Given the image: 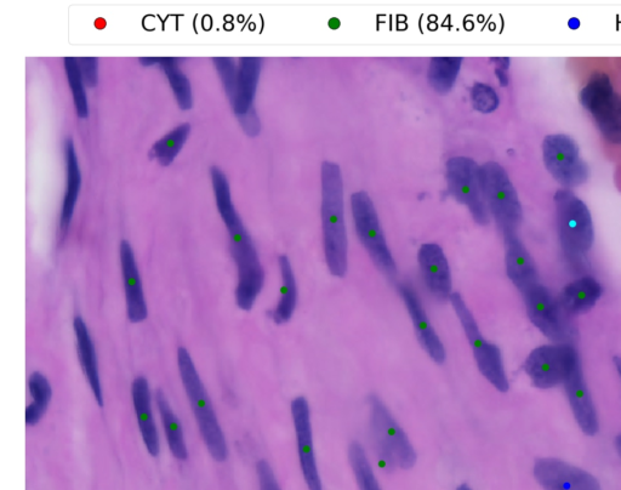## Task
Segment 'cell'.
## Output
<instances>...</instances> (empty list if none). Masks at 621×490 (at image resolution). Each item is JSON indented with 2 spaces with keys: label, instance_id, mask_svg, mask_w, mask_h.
I'll return each instance as SVG.
<instances>
[{
  "label": "cell",
  "instance_id": "6da1fadb",
  "mask_svg": "<svg viewBox=\"0 0 621 490\" xmlns=\"http://www.w3.org/2000/svg\"><path fill=\"white\" fill-rule=\"evenodd\" d=\"M216 208L229 232L232 259L237 266L236 304L242 311L253 309L265 284V271L252 236L232 201L229 179L219 167L210 168Z\"/></svg>",
  "mask_w": 621,
  "mask_h": 490
},
{
  "label": "cell",
  "instance_id": "7a4b0ae2",
  "mask_svg": "<svg viewBox=\"0 0 621 490\" xmlns=\"http://www.w3.org/2000/svg\"><path fill=\"white\" fill-rule=\"evenodd\" d=\"M345 181L340 165H321V225L324 259L330 275L344 278L349 270V235L346 226Z\"/></svg>",
  "mask_w": 621,
  "mask_h": 490
},
{
  "label": "cell",
  "instance_id": "3957f363",
  "mask_svg": "<svg viewBox=\"0 0 621 490\" xmlns=\"http://www.w3.org/2000/svg\"><path fill=\"white\" fill-rule=\"evenodd\" d=\"M176 355H178L181 383L190 402L192 413L195 415L202 440L207 446L210 457L218 463H224L229 458V447H227L219 419L216 417L213 402L210 400L190 352L185 347H179Z\"/></svg>",
  "mask_w": 621,
  "mask_h": 490
},
{
  "label": "cell",
  "instance_id": "277c9868",
  "mask_svg": "<svg viewBox=\"0 0 621 490\" xmlns=\"http://www.w3.org/2000/svg\"><path fill=\"white\" fill-rule=\"evenodd\" d=\"M368 403L370 433L381 469L387 472L412 469L418 455L407 433L378 396H370Z\"/></svg>",
  "mask_w": 621,
  "mask_h": 490
},
{
  "label": "cell",
  "instance_id": "5b68a950",
  "mask_svg": "<svg viewBox=\"0 0 621 490\" xmlns=\"http://www.w3.org/2000/svg\"><path fill=\"white\" fill-rule=\"evenodd\" d=\"M484 202L504 239L517 236L523 219L520 197L503 165L486 162L480 167Z\"/></svg>",
  "mask_w": 621,
  "mask_h": 490
},
{
  "label": "cell",
  "instance_id": "8992f818",
  "mask_svg": "<svg viewBox=\"0 0 621 490\" xmlns=\"http://www.w3.org/2000/svg\"><path fill=\"white\" fill-rule=\"evenodd\" d=\"M350 210L358 241L369 255L376 269L389 277L397 275L395 258L387 243L378 209L367 191L353 192Z\"/></svg>",
  "mask_w": 621,
  "mask_h": 490
},
{
  "label": "cell",
  "instance_id": "52a82bcc",
  "mask_svg": "<svg viewBox=\"0 0 621 490\" xmlns=\"http://www.w3.org/2000/svg\"><path fill=\"white\" fill-rule=\"evenodd\" d=\"M558 236L569 258H581L589 253L595 242L594 220L588 205L567 188L556 192Z\"/></svg>",
  "mask_w": 621,
  "mask_h": 490
},
{
  "label": "cell",
  "instance_id": "ba28073f",
  "mask_svg": "<svg viewBox=\"0 0 621 490\" xmlns=\"http://www.w3.org/2000/svg\"><path fill=\"white\" fill-rule=\"evenodd\" d=\"M449 301L453 306L461 327L464 329L472 352H474L478 370L495 389L501 393H506L510 389V384L506 375L503 355H501L499 347L484 338L463 296L459 293H453Z\"/></svg>",
  "mask_w": 621,
  "mask_h": 490
},
{
  "label": "cell",
  "instance_id": "9c48e42d",
  "mask_svg": "<svg viewBox=\"0 0 621 490\" xmlns=\"http://www.w3.org/2000/svg\"><path fill=\"white\" fill-rule=\"evenodd\" d=\"M480 167L470 157L449 158L446 163V181L450 196L469 210L476 224L487 226L492 218L484 202Z\"/></svg>",
  "mask_w": 621,
  "mask_h": 490
},
{
  "label": "cell",
  "instance_id": "30bf717a",
  "mask_svg": "<svg viewBox=\"0 0 621 490\" xmlns=\"http://www.w3.org/2000/svg\"><path fill=\"white\" fill-rule=\"evenodd\" d=\"M543 161L558 184L567 190L584 185L590 169L580 157V148L571 136L552 134L543 141Z\"/></svg>",
  "mask_w": 621,
  "mask_h": 490
},
{
  "label": "cell",
  "instance_id": "8fae6325",
  "mask_svg": "<svg viewBox=\"0 0 621 490\" xmlns=\"http://www.w3.org/2000/svg\"><path fill=\"white\" fill-rule=\"evenodd\" d=\"M522 295L529 319L546 338L555 344H572V323L548 288L538 283Z\"/></svg>",
  "mask_w": 621,
  "mask_h": 490
},
{
  "label": "cell",
  "instance_id": "7c38bea8",
  "mask_svg": "<svg viewBox=\"0 0 621 490\" xmlns=\"http://www.w3.org/2000/svg\"><path fill=\"white\" fill-rule=\"evenodd\" d=\"M261 71L262 60L260 58L239 59L235 88L229 98L232 111L244 133L252 138L258 136L261 131L260 118L255 108Z\"/></svg>",
  "mask_w": 621,
  "mask_h": 490
},
{
  "label": "cell",
  "instance_id": "4fadbf2b",
  "mask_svg": "<svg viewBox=\"0 0 621 490\" xmlns=\"http://www.w3.org/2000/svg\"><path fill=\"white\" fill-rule=\"evenodd\" d=\"M577 350L573 344H555L537 347L524 362V372L534 387L554 389L563 384L569 360Z\"/></svg>",
  "mask_w": 621,
  "mask_h": 490
},
{
  "label": "cell",
  "instance_id": "5bb4252c",
  "mask_svg": "<svg viewBox=\"0 0 621 490\" xmlns=\"http://www.w3.org/2000/svg\"><path fill=\"white\" fill-rule=\"evenodd\" d=\"M563 386L566 389L569 406H571L580 430L586 436L597 435V432L600 431V421H598L597 410L588 385H586L577 350L574 351L571 360H569Z\"/></svg>",
  "mask_w": 621,
  "mask_h": 490
},
{
  "label": "cell",
  "instance_id": "9a60e30c",
  "mask_svg": "<svg viewBox=\"0 0 621 490\" xmlns=\"http://www.w3.org/2000/svg\"><path fill=\"white\" fill-rule=\"evenodd\" d=\"M533 474L544 490H602L595 476L560 459L537 460Z\"/></svg>",
  "mask_w": 621,
  "mask_h": 490
},
{
  "label": "cell",
  "instance_id": "2e32d148",
  "mask_svg": "<svg viewBox=\"0 0 621 490\" xmlns=\"http://www.w3.org/2000/svg\"><path fill=\"white\" fill-rule=\"evenodd\" d=\"M290 408H292L301 472H303L307 488L309 490H323L316 461L315 446H313L310 404L305 397L300 396L295 398Z\"/></svg>",
  "mask_w": 621,
  "mask_h": 490
},
{
  "label": "cell",
  "instance_id": "e0dca14e",
  "mask_svg": "<svg viewBox=\"0 0 621 490\" xmlns=\"http://www.w3.org/2000/svg\"><path fill=\"white\" fill-rule=\"evenodd\" d=\"M398 293H400L409 317L412 319L421 347H423L432 361L437 364H443L447 358L446 347H444L440 336H438L436 329L432 326L417 290H415L412 284L404 282L398 286Z\"/></svg>",
  "mask_w": 621,
  "mask_h": 490
},
{
  "label": "cell",
  "instance_id": "ac0fdd59",
  "mask_svg": "<svg viewBox=\"0 0 621 490\" xmlns=\"http://www.w3.org/2000/svg\"><path fill=\"white\" fill-rule=\"evenodd\" d=\"M119 260H121L125 307H127L128 319L133 324L142 323L148 317L144 284H142L134 249L127 239H123L121 244H119Z\"/></svg>",
  "mask_w": 621,
  "mask_h": 490
},
{
  "label": "cell",
  "instance_id": "d6986e66",
  "mask_svg": "<svg viewBox=\"0 0 621 490\" xmlns=\"http://www.w3.org/2000/svg\"><path fill=\"white\" fill-rule=\"evenodd\" d=\"M418 264L429 293L438 300H449L453 294L452 271L441 245L437 243L421 245L418 250Z\"/></svg>",
  "mask_w": 621,
  "mask_h": 490
},
{
  "label": "cell",
  "instance_id": "ffe728a7",
  "mask_svg": "<svg viewBox=\"0 0 621 490\" xmlns=\"http://www.w3.org/2000/svg\"><path fill=\"white\" fill-rule=\"evenodd\" d=\"M131 398L138 420V426L142 442L145 444L148 454L157 458L161 453V440L153 418L152 393L145 376H138L131 384Z\"/></svg>",
  "mask_w": 621,
  "mask_h": 490
},
{
  "label": "cell",
  "instance_id": "44dd1931",
  "mask_svg": "<svg viewBox=\"0 0 621 490\" xmlns=\"http://www.w3.org/2000/svg\"><path fill=\"white\" fill-rule=\"evenodd\" d=\"M73 332L85 380H87L91 393H93L96 404L102 408L104 407L105 400L104 391H102L98 355H96L94 340L91 338L87 323L84 322L81 316L74 318Z\"/></svg>",
  "mask_w": 621,
  "mask_h": 490
},
{
  "label": "cell",
  "instance_id": "7402d4cb",
  "mask_svg": "<svg viewBox=\"0 0 621 490\" xmlns=\"http://www.w3.org/2000/svg\"><path fill=\"white\" fill-rule=\"evenodd\" d=\"M504 241L507 277L523 294L535 284L540 283L537 265L518 236L506 238Z\"/></svg>",
  "mask_w": 621,
  "mask_h": 490
},
{
  "label": "cell",
  "instance_id": "603a6c76",
  "mask_svg": "<svg viewBox=\"0 0 621 490\" xmlns=\"http://www.w3.org/2000/svg\"><path fill=\"white\" fill-rule=\"evenodd\" d=\"M64 161L66 182L60 213V232L62 236H65L66 232L70 230L74 209H76L82 188L81 165H79L76 147H74L71 138H67L64 142Z\"/></svg>",
  "mask_w": 621,
  "mask_h": 490
},
{
  "label": "cell",
  "instance_id": "cb8c5ba5",
  "mask_svg": "<svg viewBox=\"0 0 621 490\" xmlns=\"http://www.w3.org/2000/svg\"><path fill=\"white\" fill-rule=\"evenodd\" d=\"M602 293L601 283L594 277L585 276L568 283L558 296V303L569 317L584 315L594 309Z\"/></svg>",
  "mask_w": 621,
  "mask_h": 490
},
{
  "label": "cell",
  "instance_id": "d4e9b609",
  "mask_svg": "<svg viewBox=\"0 0 621 490\" xmlns=\"http://www.w3.org/2000/svg\"><path fill=\"white\" fill-rule=\"evenodd\" d=\"M278 266L281 271L282 287L278 303L271 312V318L277 326H282L293 318L298 306L299 292L293 265L287 255L279 256Z\"/></svg>",
  "mask_w": 621,
  "mask_h": 490
},
{
  "label": "cell",
  "instance_id": "484cf974",
  "mask_svg": "<svg viewBox=\"0 0 621 490\" xmlns=\"http://www.w3.org/2000/svg\"><path fill=\"white\" fill-rule=\"evenodd\" d=\"M142 66L161 68L168 78L176 102L181 111H190L193 106V94L190 79L181 70L179 59L175 58H140Z\"/></svg>",
  "mask_w": 621,
  "mask_h": 490
},
{
  "label": "cell",
  "instance_id": "4316f807",
  "mask_svg": "<svg viewBox=\"0 0 621 490\" xmlns=\"http://www.w3.org/2000/svg\"><path fill=\"white\" fill-rule=\"evenodd\" d=\"M588 112L595 118L603 138L611 144L621 145V96L613 91L597 101Z\"/></svg>",
  "mask_w": 621,
  "mask_h": 490
},
{
  "label": "cell",
  "instance_id": "83f0119b",
  "mask_svg": "<svg viewBox=\"0 0 621 490\" xmlns=\"http://www.w3.org/2000/svg\"><path fill=\"white\" fill-rule=\"evenodd\" d=\"M155 400L170 453H172L175 459L186 461L188 459V449L184 430H182L178 415L174 413L167 396H165L162 390L156 392Z\"/></svg>",
  "mask_w": 621,
  "mask_h": 490
},
{
  "label": "cell",
  "instance_id": "f1b7e54d",
  "mask_svg": "<svg viewBox=\"0 0 621 490\" xmlns=\"http://www.w3.org/2000/svg\"><path fill=\"white\" fill-rule=\"evenodd\" d=\"M28 392L32 402L26 408V425L33 427L41 423L44 415L47 414L53 389L47 376L41 372H33L28 378Z\"/></svg>",
  "mask_w": 621,
  "mask_h": 490
},
{
  "label": "cell",
  "instance_id": "f546056e",
  "mask_svg": "<svg viewBox=\"0 0 621 490\" xmlns=\"http://www.w3.org/2000/svg\"><path fill=\"white\" fill-rule=\"evenodd\" d=\"M191 134V124L182 123L170 130L155 142L150 150V158L161 164L162 167H169L176 157L180 155L182 148L186 145L188 136Z\"/></svg>",
  "mask_w": 621,
  "mask_h": 490
},
{
  "label": "cell",
  "instance_id": "4dcf8cb0",
  "mask_svg": "<svg viewBox=\"0 0 621 490\" xmlns=\"http://www.w3.org/2000/svg\"><path fill=\"white\" fill-rule=\"evenodd\" d=\"M461 58H434L431 59L427 70V81L437 94L447 95L457 84L461 67Z\"/></svg>",
  "mask_w": 621,
  "mask_h": 490
},
{
  "label": "cell",
  "instance_id": "1f68e13d",
  "mask_svg": "<svg viewBox=\"0 0 621 490\" xmlns=\"http://www.w3.org/2000/svg\"><path fill=\"white\" fill-rule=\"evenodd\" d=\"M349 461L353 475L356 477L360 490H383L378 478L374 474L372 465L367 457L366 450L358 442H353L349 447Z\"/></svg>",
  "mask_w": 621,
  "mask_h": 490
},
{
  "label": "cell",
  "instance_id": "d6a6232c",
  "mask_svg": "<svg viewBox=\"0 0 621 490\" xmlns=\"http://www.w3.org/2000/svg\"><path fill=\"white\" fill-rule=\"evenodd\" d=\"M64 67L68 85H70L74 110L81 119L89 117V104L87 90L85 85L81 67L77 58H65Z\"/></svg>",
  "mask_w": 621,
  "mask_h": 490
},
{
  "label": "cell",
  "instance_id": "836d02e7",
  "mask_svg": "<svg viewBox=\"0 0 621 490\" xmlns=\"http://www.w3.org/2000/svg\"><path fill=\"white\" fill-rule=\"evenodd\" d=\"M470 99L474 110L483 115L497 111L500 106L497 90L487 83L477 82L472 85Z\"/></svg>",
  "mask_w": 621,
  "mask_h": 490
},
{
  "label": "cell",
  "instance_id": "e575fe53",
  "mask_svg": "<svg viewBox=\"0 0 621 490\" xmlns=\"http://www.w3.org/2000/svg\"><path fill=\"white\" fill-rule=\"evenodd\" d=\"M216 72L219 74L222 87H224L227 98H230L233 88H235L238 64L230 58L213 59Z\"/></svg>",
  "mask_w": 621,
  "mask_h": 490
},
{
  "label": "cell",
  "instance_id": "d590c367",
  "mask_svg": "<svg viewBox=\"0 0 621 490\" xmlns=\"http://www.w3.org/2000/svg\"><path fill=\"white\" fill-rule=\"evenodd\" d=\"M256 475H258L260 490H282L269 461L260 460L256 464Z\"/></svg>",
  "mask_w": 621,
  "mask_h": 490
},
{
  "label": "cell",
  "instance_id": "8d00e7d4",
  "mask_svg": "<svg viewBox=\"0 0 621 490\" xmlns=\"http://www.w3.org/2000/svg\"><path fill=\"white\" fill-rule=\"evenodd\" d=\"M82 76L88 88H94L99 82V61L96 58H79Z\"/></svg>",
  "mask_w": 621,
  "mask_h": 490
},
{
  "label": "cell",
  "instance_id": "74e56055",
  "mask_svg": "<svg viewBox=\"0 0 621 490\" xmlns=\"http://www.w3.org/2000/svg\"><path fill=\"white\" fill-rule=\"evenodd\" d=\"M494 72L501 87H507L510 83L509 73L505 70H500V68H495Z\"/></svg>",
  "mask_w": 621,
  "mask_h": 490
},
{
  "label": "cell",
  "instance_id": "f35d334b",
  "mask_svg": "<svg viewBox=\"0 0 621 490\" xmlns=\"http://www.w3.org/2000/svg\"><path fill=\"white\" fill-rule=\"evenodd\" d=\"M495 68H500V70H509L511 66V60L509 58H493L491 59Z\"/></svg>",
  "mask_w": 621,
  "mask_h": 490
},
{
  "label": "cell",
  "instance_id": "ab89813d",
  "mask_svg": "<svg viewBox=\"0 0 621 490\" xmlns=\"http://www.w3.org/2000/svg\"><path fill=\"white\" fill-rule=\"evenodd\" d=\"M568 26L572 28V30H578L580 27V20L577 19V17H573V19L569 20Z\"/></svg>",
  "mask_w": 621,
  "mask_h": 490
},
{
  "label": "cell",
  "instance_id": "60d3db41",
  "mask_svg": "<svg viewBox=\"0 0 621 490\" xmlns=\"http://www.w3.org/2000/svg\"><path fill=\"white\" fill-rule=\"evenodd\" d=\"M613 363H614L615 369H617V372H618V374L620 376V379H621V357H614L613 358Z\"/></svg>",
  "mask_w": 621,
  "mask_h": 490
},
{
  "label": "cell",
  "instance_id": "b9f144b4",
  "mask_svg": "<svg viewBox=\"0 0 621 490\" xmlns=\"http://www.w3.org/2000/svg\"><path fill=\"white\" fill-rule=\"evenodd\" d=\"M615 448H617V452L621 458V433L617 436V438H615Z\"/></svg>",
  "mask_w": 621,
  "mask_h": 490
},
{
  "label": "cell",
  "instance_id": "7bdbcfd3",
  "mask_svg": "<svg viewBox=\"0 0 621 490\" xmlns=\"http://www.w3.org/2000/svg\"><path fill=\"white\" fill-rule=\"evenodd\" d=\"M457 490H472V488L469 486V484L463 483V484H460Z\"/></svg>",
  "mask_w": 621,
  "mask_h": 490
}]
</instances>
